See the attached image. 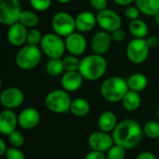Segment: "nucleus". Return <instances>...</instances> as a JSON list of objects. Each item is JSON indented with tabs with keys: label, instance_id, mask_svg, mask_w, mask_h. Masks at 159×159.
I'll return each instance as SVG.
<instances>
[{
	"label": "nucleus",
	"instance_id": "obj_1",
	"mask_svg": "<svg viewBox=\"0 0 159 159\" xmlns=\"http://www.w3.org/2000/svg\"><path fill=\"white\" fill-rule=\"evenodd\" d=\"M143 129L139 122L131 118H126L118 122L112 137L115 144L126 150L135 148L142 141Z\"/></svg>",
	"mask_w": 159,
	"mask_h": 159
},
{
	"label": "nucleus",
	"instance_id": "obj_2",
	"mask_svg": "<svg viewBox=\"0 0 159 159\" xmlns=\"http://www.w3.org/2000/svg\"><path fill=\"white\" fill-rule=\"evenodd\" d=\"M107 61L105 58L98 54H90L80 60L79 73L83 78L89 81H97L106 73Z\"/></svg>",
	"mask_w": 159,
	"mask_h": 159
},
{
	"label": "nucleus",
	"instance_id": "obj_3",
	"mask_svg": "<svg viewBox=\"0 0 159 159\" xmlns=\"http://www.w3.org/2000/svg\"><path fill=\"white\" fill-rule=\"evenodd\" d=\"M129 90L127 80L121 76H110L106 78L101 86L102 98L111 103L121 102Z\"/></svg>",
	"mask_w": 159,
	"mask_h": 159
},
{
	"label": "nucleus",
	"instance_id": "obj_4",
	"mask_svg": "<svg viewBox=\"0 0 159 159\" xmlns=\"http://www.w3.org/2000/svg\"><path fill=\"white\" fill-rule=\"evenodd\" d=\"M72 101L69 92L64 89H54L47 94L44 102L49 112L54 114H65L70 112Z\"/></svg>",
	"mask_w": 159,
	"mask_h": 159
},
{
	"label": "nucleus",
	"instance_id": "obj_5",
	"mask_svg": "<svg viewBox=\"0 0 159 159\" xmlns=\"http://www.w3.org/2000/svg\"><path fill=\"white\" fill-rule=\"evenodd\" d=\"M41 58L42 50L39 47L25 45L18 51L15 61L20 69L28 71L35 68L40 63Z\"/></svg>",
	"mask_w": 159,
	"mask_h": 159
},
{
	"label": "nucleus",
	"instance_id": "obj_6",
	"mask_svg": "<svg viewBox=\"0 0 159 159\" xmlns=\"http://www.w3.org/2000/svg\"><path fill=\"white\" fill-rule=\"evenodd\" d=\"M40 48L49 59H61L66 50L65 41L55 33H48L43 35Z\"/></svg>",
	"mask_w": 159,
	"mask_h": 159
},
{
	"label": "nucleus",
	"instance_id": "obj_7",
	"mask_svg": "<svg viewBox=\"0 0 159 159\" xmlns=\"http://www.w3.org/2000/svg\"><path fill=\"white\" fill-rule=\"evenodd\" d=\"M150 53V47L145 38H133L126 48V55L129 61L134 64L144 62Z\"/></svg>",
	"mask_w": 159,
	"mask_h": 159
},
{
	"label": "nucleus",
	"instance_id": "obj_8",
	"mask_svg": "<svg viewBox=\"0 0 159 159\" xmlns=\"http://www.w3.org/2000/svg\"><path fill=\"white\" fill-rule=\"evenodd\" d=\"M51 26L55 34L61 37H67L73 34L75 28V18L65 11L55 13L51 19Z\"/></svg>",
	"mask_w": 159,
	"mask_h": 159
},
{
	"label": "nucleus",
	"instance_id": "obj_9",
	"mask_svg": "<svg viewBox=\"0 0 159 159\" xmlns=\"http://www.w3.org/2000/svg\"><path fill=\"white\" fill-rule=\"evenodd\" d=\"M20 0H0V22L10 26L19 21L21 13Z\"/></svg>",
	"mask_w": 159,
	"mask_h": 159
},
{
	"label": "nucleus",
	"instance_id": "obj_10",
	"mask_svg": "<svg viewBox=\"0 0 159 159\" xmlns=\"http://www.w3.org/2000/svg\"><path fill=\"white\" fill-rule=\"evenodd\" d=\"M97 23L103 31L112 34L113 32L121 29L122 20L115 10L106 8L102 11L98 12Z\"/></svg>",
	"mask_w": 159,
	"mask_h": 159
},
{
	"label": "nucleus",
	"instance_id": "obj_11",
	"mask_svg": "<svg viewBox=\"0 0 159 159\" xmlns=\"http://www.w3.org/2000/svg\"><path fill=\"white\" fill-rule=\"evenodd\" d=\"M24 93L18 88L5 89L0 94V102L5 109L14 110L19 108L24 102Z\"/></svg>",
	"mask_w": 159,
	"mask_h": 159
},
{
	"label": "nucleus",
	"instance_id": "obj_12",
	"mask_svg": "<svg viewBox=\"0 0 159 159\" xmlns=\"http://www.w3.org/2000/svg\"><path fill=\"white\" fill-rule=\"evenodd\" d=\"M88 144L91 151L106 153L115 144V143L112 135L102 130H97L89 136Z\"/></svg>",
	"mask_w": 159,
	"mask_h": 159
},
{
	"label": "nucleus",
	"instance_id": "obj_13",
	"mask_svg": "<svg viewBox=\"0 0 159 159\" xmlns=\"http://www.w3.org/2000/svg\"><path fill=\"white\" fill-rule=\"evenodd\" d=\"M64 41L66 50L69 52V54L76 57L84 54L88 47L86 37L82 33L79 32H74L73 34H69L67 37H65Z\"/></svg>",
	"mask_w": 159,
	"mask_h": 159
},
{
	"label": "nucleus",
	"instance_id": "obj_14",
	"mask_svg": "<svg viewBox=\"0 0 159 159\" xmlns=\"http://www.w3.org/2000/svg\"><path fill=\"white\" fill-rule=\"evenodd\" d=\"M112 40L113 39H112V35L110 33L103 31V30L97 32L93 35L91 39V43H90V47H91L93 53L102 55V56L106 54L111 48Z\"/></svg>",
	"mask_w": 159,
	"mask_h": 159
},
{
	"label": "nucleus",
	"instance_id": "obj_15",
	"mask_svg": "<svg viewBox=\"0 0 159 159\" xmlns=\"http://www.w3.org/2000/svg\"><path fill=\"white\" fill-rule=\"evenodd\" d=\"M28 31V28L18 21L8 26V30L7 33V41L13 47H21L25 43H27Z\"/></svg>",
	"mask_w": 159,
	"mask_h": 159
},
{
	"label": "nucleus",
	"instance_id": "obj_16",
	"mask_svg": "<svg viewBox=\"0 0 159 159\" xmlns=\"http://www.w3.org/2000/svg\"><path fill=\"white\" fill-rule=\"evenodd\" d=\"M19 126L23 129H33L40 122V113L34 107H28L20 112L18 115Z\"/></svg>",
	"mask_w": 159,
	"mask_h": 159
},
{
	"label": "nucleus",
	"instance_id": "obj_17",
	"mask_svg": "<svg viewBox=\"0 0 159 159\" xmlns=\"http://www.w3.org/2000/svg\"><path fill=\"white\" fill-rule=\"evenodd\" d=\"M19 126L18 116L13 110L4 109L0 113V133L2 135L8 136L13 131L17 130Z\"/></svg>",
	"mask_w": 159,
	"mask_h": 159
},
{
	"label": "nucleus",
	"instance_id": "obj_18",
	"mask_svg": "<svg viewBox=\"0 0 159 159\" xmlns=\"http://www.w3.org/2000/svg\"><path fill=\"white\" fill-rule=\"evenodd\" d=\"M84 78L79 71L74 72H65L61 75V84L62 89L67 92H75L78 90L83 85Z\"/></svg>",
	"mask_w": 159,
	"mask_h": 159
},
{
	"label": "nucleus",
	"instance_id": "obj_19",
	"mask_svg": "<svg viewBox=\"0 0 159 159\" xmlns=\"http://www.w3.org/2000/svg\"><path fill=\"white\" fill-rule=\"evenodd\" d=\"M97 24V16L91 11H82L75 17V28L79 33H88Z\"/></svg>",
	"mask_w": 159,
	"mask_h": 159
},
{
	"label": "nucleus",
	"instance_id": "obj_20",
	"mask_svg": "<svg viewBox=\"0 0 159 159\" xmlns=\"http://www.w3.org/2000/svg\"><path fill=\"white\" fill-rule=\"evenodd\" d=\"M117 118L115 113L112 111H104L102 112L98 118V127L100 130L110 133L113 132L117 126Z\"/></svg>",
	"mask_w": 159,
	"mask_h": 159
},
{
	"label": "nucleus",
	"instance_id": "obj_21",
	"mask_svg": "<svg viewBox=\"0 0 159 159\" xmlns=\"http://www.w3.org/2000/svg\"><path fill=\"white\" fill-rule=\"evenodd\" d=\"M121 102L125 110L129 112H135L140 108L142 104V98L139 92L129 89L124 96Z\"/></svg>",
	"mask_w": 159,
	"mask_h": 159
},
{
	"label": "nucleus",
	"instance_id": "obj_22",
	"mask_svg": "<svg viewBox=\"0 0 159 159\" xmlns=\"http://www.w3.org/2000/svg\"><path fill=\"white\" fill-rule=\"evenodd\" d=\"M127 82H128L129 89L130 90H133L139 93L143 91L148 86V79L142 73H134L130 75L129 78L127 79Z\"/></svg>",
	"mask_w": 159,
	"mask_h": 159
},
{
	"label": "nucleus",
	"instance_id": "obj_23",
	"mask_svg": "<svg viewBox=\"0 0 159 159\" xmlns=\"http://www.w3.org/2000/svg\"><path fill=\"white\" fill-rule=\"evenodd\" d=\"M90 111V104L85 98H75L72 101L70 113L76 117H84Z\"/></svg>",
	"mask_w": 159,
	"mask_h": 159
},
{
	"label": "nucleus",
	"instance_id": "obj_24",
	"mask_svg": "<svg viewBox=\"0 0 159 159\" xmlns=\"http://www.w3.org/2000/svg\"><path fill=\"white\" fill-rule=\"evenodd\" d=\"M129 30L134 38H146L149 33V28L147 23L141 19L130 20L129 25Z\"/></svg>",
	"mask_w": 159,
	"mask_h": 159
},
{
	"label": "nucleus",
	"instance_id": "obj_25",
	"mask_svg": "<svg viewBox=\"0 0 159 159\" xmlns=\"http://www.w3.org/2000/svg\"><path fill=\"white\" fill-rule=\"evenodd\" d=\"M135 5L145 16L155 17L159 12V0H136Z\"/></svg>",
	"mask_w": 159,
	"mask_h": 159
},
{
	"label": "nucleus",
	"instance_id": "obj_26",
	"mask_svg": "<svg viewBox=\"0 0 159 159\" xmlns=\"http://www.w3.org/2000/svg\"><path fill=\"white\" fill-rule=\"evenodd\" d=\"M46 72L51 77H58L65 73L62 59H49L46 64Z\"/></svg>",
	"mask_w": 159,
	"mask_h": 159
},
{
	"label": "nucleus",
	"instance_id": "obj_27",
	"mask_svg": "<svg viewBox=\"0 0 159 159\" xmlns=\"http://www.w3.org/2000/svg\"><path fill=\"white\" fill-rule=\"evenodd\" d=\"M19 22H20L26 28H35V26H37L39 23V17L34 11L22 10L19 18Z\"/></svg>",
	"mask_w": 159,
	"mask_h": 159
},
{
	"label": "nucleus",
	"instance_id": "obj_28",
	"mask_svg": "<svg viewBox=\"0 0 159 159\" xmlns=\"http://www.w3.org/2000/svg\"><path fill=\"white\" fill-rule=\"evenodd\" d=\"M143 134L151 139V140H158L159 139V123L155 120L147 121L143 127Z\"/></svg>",
	"mask_w": 159,
	"mask_h": 159
},
{
	"label": "nucleus",
	"instance_id": "obj_29",
	"mask_svg": "<svg viewBox=\"0 0 159 159\" xmlns=\"http://www.w3.org/2000/svg\"><path fill=\"white\" fill-rule=\"evenodd\" d=\"M63 66L65 72H74L78 71L80 66V60L74 55H68L62 59Z\"/></svg>",
	"mask_w": 159,
	"mask_h": 159
},
{
	"label": "nucleus",
	"instance_id": "obj_30",
	"mask_svg": "<svg viewBox=\"0 0 159 159\" xmlns=\"http://www.w3.org/2000/svg\"><path fill=\"white\" fill-rule=\"evenodd\" d=\"M43 35L41 34V32L36 29V28H32L28 31V34H27V45H31V46H37L41 44Z\"/></svg>",
	"mask_w": 159,
	"mask_h": 159
},
{
	"label": "nucleus",
	"instance_id": "obj_31",
	"mask_svg": "<svg viewBox=\"0 0 159 159\" xmlns=\"http://www.w3.org/2000/svg\"><path fill=\"white\" fill-rule=\"evenodd\" d=\"M107 159H125L126 157V149L114 144L107 152H106Z\"/></svg>",
	"mask_w": 159,
	"mask_h": 159
},
{
	"label": "nucleus",
	"instance_id": "obj_32",
	"mask_svg": "<svg viewBox=\"0 0 159 159\" xmlns=\"http://www.w3.org/2000/svg\"><path fill=\"white\" fill-rule=\"evenodd\" d=\"M8 143L10 144V146L12 147H16V148H20L23 144H24V136L23 134L19 131V130H15L12 133H10L8 136Z\"/></svg>",
	"mask_w": 159,
	"mask_h": 159
},
{
	"label": "nucleus",
	"instance_id": "obj_33",
	"mask_svg": "<svg viewBox=\"0 0 159 159\" xmlns=\"http://www.w3.org/2000/svg\"><path fill=\"white\" fill-rule=\"evenodd\" d=\"M31 7L38 12L47 11L51 6V0H29Z\"/></svg>",
	"mask_w": 159,
	"mask_h": 159
},
{
	"label": "nucleus",
	"instance_id": "obj_34",
	"mask_svg": "<svg viewBox=\"0 0 159 159\" xmlns=\"http://www.w3.org/2000/svg\"><path fill=\"white\" fill-rule=\"evenodd\" d=\"M6 159H26L24 154L20 150V148L16 147H8L6 154H5Z\"/></svg>",
	"mask_w": 159,
	"mask_h": 159
},
{
	"label": "nucleus",
	"instance_id": "obj_35",
	"mask_svg": "<svg viewBox=\"0 0 159 159\" xmlns=\"http://www.w3.org/2000/svg\"><path fill=\"white\" fill-rule=\"evenodd\" d=\"M140 14H141V11L136 5L135 6H133V5L128 6L125 9V15L130 20H134L139 19Z\"/></svg>",
	"mask_w": 159,
	"mask_h": 159
},
{
	"label": "nucleus",
	"instance_id": "obj_36",
	"mask_svg": "<svg viewBox=\"0 0 159 159\" xmlns=\"http://www.w3.org/2000/svg\"><path fill=\"white\" fill-rule=\"evenodd\" d=\"M89 3H90L91 7L98 12L106 9L107 5H108L107 0H89Z\"/></svg>",
	"mask_w": 159,
	"mask_h": 159
},
{
	"label": "nucleus",
	"instance_id": "obj_37",
	"mask_svg": "<svg viewBox=\"0 0 159 159\" xmlns=\"http://www.w3.org/2000/svg\"><path fill=\"white\" fill-rule=\"evenodd\" d=\"M111 35H112V39L116 42H123L127 38V33H126V31H124L122 29H118V30L113 32L111 34Z\"/></svg>",
	"mask_w": 159,
	"mask_h": 159
},
{
	"label": "nucleus",
	"instance_id": "obj_38",
	"mask_svg": "<svg viewBox=\"0 0 159 159\" xmlns=\"http://www.w3.org/2000/svg\"><path fill=\"white\" fill-rule=\"evenodd\" d=\"M85 159H107L105 153L97 152V151H91L85 157Z\"/></svg>",
	"mask_w": 159,
	"mask_h": 159
},
{
	"label": "nucleus",
	"instance_id": "obj_39",
	"mask_svg": "<svg viewBox=\"0 0 159 159\" xmlns=\"http://www.w3.org/2000/svg\"><path fill=\"white\" fill-rule=\"evenodd\" d=\"M146 42L148 44V46L150 47V48H154L156 47H157L159 44V39L157 36L156 35H150V36H147L146 38Z\"/></svg>",
	"mask_w": 159,
	"mask_h": 159
},
{
	"label": "nucleus",
	"instance_id": "obj_40",
	"mask_svg": "<svg viewBox=\"0 0 159 159\" xmlns=\"http://www.w3.org/2000/svg\"><path fill=\"white\" fill-rule=\"evenodd\" d=\"M136 159H157V157L153 154V153H151V152H143V153H141Z\"/></svg>",
	"mask_w": 159,
	"mask_h": 159
},
{
	"label": "nucleus",
	"instance_id": "obj_41",
	"mask_svg": "<svg viewBox=\"0 0 159 159\" xmlns=\"http://www.w3.org/2000/svg\"><path fill=\"white\" fill-rule=\"evenodd\" d=\"M7 148H8V147L7 146L6 142H5L3 139H1V140H0V157L5 156V154H6Z\"/></svg>",
	"mask_w": 159,
	"mask_h": 159
},
{
	"label": "nucleus",
	"instance_id": "obj_42",
	"mask_svg": "<svg viewBox=\"0 0 159 159\" xmlns=\"http://www.w3.org/2000/svg\"><path fill=\"white\" fill-rule=\"evenodd\" d=\"M113 1L119 6H127L128 7V6H130L136 0H113Z\"/></svg>",
	"mask_w": 159,
	"mask_h": 159
},
{
	"label": "nucleus",
	"instance_id": "obj_43",
	"mask_svg": "<svg viewBox=\"0 0 159 159\" xmlns=\"http://www.w3.org/2000/svg\"><path fill=\"white\" fill-rule=\"evenodd\" d=\"M58 3H61V4H68V3H70L72 0H56Z\"/></svg>",
	"mask_w": 159,
	"mask_h": 159
},
{
	"label": "nucleus",
	"instance_id": "obj_44",
	"mask_svg": "<svg viewBox=\"0 0 159 159\" xmlns=\"http://www.w3.org/2000/svg\"><path fill=\"white\" fill-rule=\"evenodd\" d=\"M155 21H156V23L159 26V12L155 16Z\"/></svg>",
	"mask_w": 159,
	"mask_h": 159
},
{
	"label": "nucleus",
	"instance_id": "obj_45",
	"mask_svg": "<svg viewBox=\"0 0 159 159\" xmlns=\"http://www.w3.org/2000/svg\"><path fill=\"white\" fill-rule=\"evenodd\" d=\"M157 117H158V119H159V107H158V109H157Z\"/></svg>",
	"mask_w": 159,
	"mask_h": 159
},
{
	"label": "nucleus",
	"instance_id": "obj_46",
	"mask_svg": "<svg viewBox=\"0 0 159 159\" xmlns=\"http://www.w3.org/2000/svg\"><path fill=\"white\" fill-rule=\"evenodd\" d=\"M157 141H158V143H159V139H158V140H157Z\"/></svg>",
	"mask_w": 159,
	"mask_h": 159
}]
</instances>
